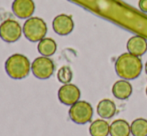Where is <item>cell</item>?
<instances>
[{
	"instance_id": "15",
	"label": "cell",
	"mask_w": 147,
	"mask_h": 136,
	"mask_svg": "<svg viewBox=\"0 0 147 136\" xmlns=\"http://www.w3.org/2000/svg\"><path fill=\"white\" fill-rule=\"evenodd\" d=\"M37 50L41 54V56L50 57L54 55L57 50V44L54 39L45 37L42 40H40L37 45Z\"/></svg>"
},
{
	"instance_id": "7",
	"label": "cell",
	"mask_w": 147,
	"mask_h": 136,
	"mask_svg": "<svg viewBox=\"0 0 147 136\" xmlns=\"http://www.w3.org/2000/svg\"><path fill=\"white\" fill-rule=\"evenodd\" d=\"M58 99L59 101L64 105L67 106H71L74 103L79 101L80 96H81V92L80 89L72 83L63 84L58 90Z\"/></svg>"
},
{
	"instance_id": "8",
	"label": "cell",
	"mask_w": 147,
	"mask_h": 136,
	"mask_svg": "<svg viewBox=\"0 0 147 136\" xmlns=\"http://www.w3.org/2000/svg\"><path fill=\"white\" fill-rule=\"evenodd\" d=\"M52 28L56 34L61 35V36H66L73 31L74 21L70 15L59 14L53 19Z\"/></svg>"
},
{
	"instance_id": "20",
	"label": "cell",
	"mask_w": 147,
	"mask_h": 136,
	"mask_svg": "<svg viewBox=\"0 0 147 136\" xmlns=\"http://www.w3.org/2000/svg\"><path fill=\"white\" fill-rule=\"evenodd\" d=\"M145 92H146V95H147V87H146V90H145Z\"/></svg>"
},
{
	"instance_id": "11",
	"label": "cell",
	"mask_w": 147,
	"mask_h": 136,
	"mask_svg": "<svg viewBox=\"0 0 147 136\" xmlns=\"http://www.w3.org/2000/svg\"><path fill=\"white\" fill-rule=\"evenodd\" d=\"M133 88L128 80L120 79L115 82L112 86V94L119 100H125L132 94Z\"/></svg>"
},
{
	"instance_id": "6",
	"label": "cell",
	"mask_w": 147,
	"mask_h": 136,
	"mask_svg": "<svg viewBox=\"0 0 147 136\" xmlns=\"http://www.w3.org/2000/svg\"><path fill=\"white\" fill-rule=\"evenodd\" d=\"M23 28L14 19H6L0 24V38L7 43L16 42L20 39Z\"/></svg>"
},
{
	"instance_id": "10",
	"label": "cell",
	"mask_w": 147,
	"mask_h": 136,
	"mask_svg": "<svg viewBox=\"0 0 147 136\" xmlns=\"http://www.w3.org/2000/svg\"><path fill=\"white\" fill-rule=\"evenodd\" d=\"M127 51L135 56L141 57L147 51V41L140 35H134L130 37L126 44Z\"/></svg>"
},
{
	"instance_id": "12",
	"label": "cell",
	"mask_w": 147,
	"mask_h": 136,
	"mask_svg": "<svg viewBox=\"0 0 147 136\" xmlns=\"http://www.w3.org/2000/svg\"><path fill=\"white\" fill-rule=\"evenodd\" d=\"M97 114L102 119H110L116 114V105L110 99H102L97 104Z\"/></svg>"
},
{
	"instance_id": "3",
	"label": "cell",
	"mask_w": 147,
	"mask_h": 136,
	"mask_svg": "<svg viewBox=\"0 0 147 136\" xmlns=\"http://www.w3.org/2000/svg\"><path fill=\"white\" fill-rule=\"evenodd\" d=\"M23 34L31 42H39L47 33L46 22L40 17H30L23 24Z\"/></svg>"
},
{
	"instance_id": "16",
	"label": "cell",
	"mask_w": 147,
	"mask_h": 136,
	"mask_svg": "<svg viewBox=\"0 0 147 136\" xmlns=\"http://www.w3.org/2000/svg\"><path fill=\"white\" fill-rule=\"evenodd\" d=\"M132 136H147V120L145 118H136L130 124Z\"/></svg>"
},
{
	"instance_id": "2",
	"label": "cell",
	"mask_w": 147,
	"mask_h": 136,
	"mask_svg": "<svg viewBox=\"0 0 147 136\" xmlns=\"http://www.w3.org/2000/svg\"><path fill=\"white\" fill-rule=\"evenodd\" d=\"M5 71L10 78L20 80L26 78L31 71L29 59L23 54H12L5 61Z\"/></svg>"
},
{
	"instance_id": "17",
	"label": "cell",
	"mask_w": 147,
	"mask_h": 136,
	"mask_svg": "<svg viewBox=\"0 0 147 136\" xmlns=\"http://www.w3.org/2000/svg\"><path fill=\"white\" fill-rule=\"evenodd\" d=\"M72 77H73V73H72V70L69 66H62L57 71V79L62 84L70 83Z\"/></svg>"
},
{
	"instance_id": "14",
	"label": "cell",
	"mask_w": 147,
	"mask_h": 136,
	"mask_svg": "<svg viewBox=\"0 0 147 136\" xmlns=\"http://www.w3.org/2000/svg\"><path fill=\"white\" fill-rule=\"evenodd\" d=\"M130 124L124 119H117L110 124V136H130Z\"/></svg>"
},
{
	"instance_id": "9",
	"label": "cell",
	"mask_w": 147,
	"mask_h": 136,
	"mask_svg": "<svg viewBox=\"0 0 147 136\" xmlns=\"http://www.w3.org/2000/svg\"><path fill=\"white\" fill-rule=\"evenodd\" d=\"M34 11L35 3L33 0H14L12 3V12L20 19L32 17Z\"/></svg>"
},
{
	"instance_id": "13",
	"label": "cell",
	"mask_w": 147,
	"mask_h": 136,
	"mask_svg": "<svg viewBox=\"0 0 147 136\" xmlns=\"http://www.w3.org/2000/svg\"><path fill=\"white\" fill-rule=\"evenodd\" d=\"M110 132V124L105 119H96L91 122L89 133L91 136H108Z\"/></svg>"
},
{
	"instance_id": "4",
	"label": "cell",
	"mask_w": 147,
	"mask_h": 136,
	"mask_svg": "<svg viewBox=\"0 0 147 136\" xmlns=\"http://www.w3.org/2000/svg\"><path fill=\"white\" fill-rule=\"evenodd\" d=\"M68 114L74 123L83 125L91 121L93 116V108L89 102L79 100L70 106Z\"/></svg>"
},
{
	"instance_id": "5",
	"label": "cell",
	"mask_w": 147,
	"mask_h": 136,
	"mask_svg": "<svg viewBox=\"0 0 147 136\" xmlns=\"http://www.w3.org/2000/svg\"><path fill=\"white\" fill-rule=\"evenodd\" d=\"M55 65L52 59L49 57L39 56L35 58L31 63V72L36 78L41 80L48 79L53 75Z\"/></svg>"
},
{
	"instance_id": "1",
	"label": "cell",
	"mask_w": 147,
	"mask_h": 136,
	"mask_svg": "<svg viewBox=\"0 0 147 136\" xmlns=\"http://www.w3.org/2000/svg\"><path fill=\"white\" fill-rule=\"evenodd\" d=\"M143 64L140 57L129 52L122 53L115 61V71L121 79L133 80L141 74Z\"/></svg>"
},
{
	"instance_id": "18",
	"label": "cell",
	"mask_w": 147,
	"mask_h": 136,
	"mask_svg": "<svg viewBox=\"0 0 147 136\" xmlns=\"http://www.w3.org/2000/svg\"><path fill=\"white\" fill-rule=\"evenodd\" d=\"M138 7L144 13H147V0H139L138 1Z\"/></svg>"
},
{
	"instance_id": "19",
	"label": "cell",
	"mask_w": 147,
	"mask_h": 136,
	"mask_svg": "<svg viewBox=\"0 0 147 136\" xmlns=\"http://www.w3.org/2000/svg\"><path fill=\"white\" fill-rule=\"evenodd\" d=\"M145 73H146V75H147V61H146V63H145Z\"/></svg>"
}]
</instances>
